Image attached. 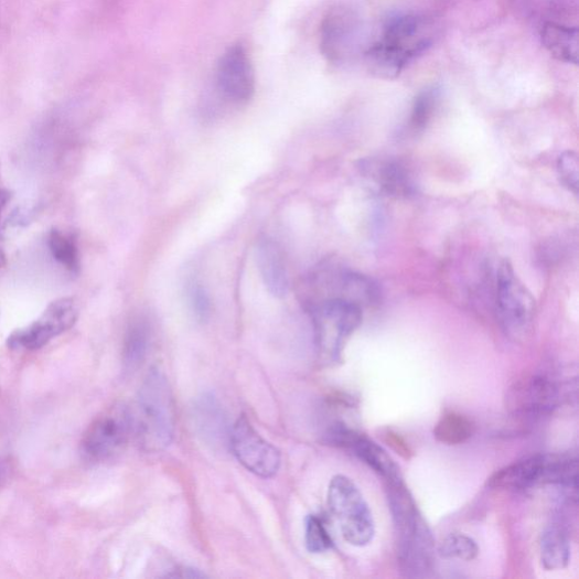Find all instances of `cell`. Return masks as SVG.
<instances>
[{"mask_svg":"<svg viewBox=\"0 0 579 579\" xmlns=\"http://www.w3.org/2000/svg\"><path fill=\"white\" fill-rule=\"evenodd\" d=\"M400 568L409 577H426L433 567V539L404 482L388 483Z\"/></svg>","mask_w":579,"mask_h":579,"instance_id":"cell-1","label":"cell"},{"mask_svg":"<svg viewBox=\"0 0 579 579\" xmlns=\"http://www.w3.org/2000/svg\"><path fill=\"white\" fill-rule=\"evenodd\" d=\"M132 437L149 453L164 451L171 443L175 429L173 395L165 376L152 371L146 378L131 409Z\"/></svg>","mask_w":579,"mask_h":579,"instance_id":"cell-2","label":"cell"},{"mask_svg":"<svg viewBox=\"0 0 579 579\" xmlns=\"http://www.w3.org/2000/svg\"><path fill=\"white\" fill-rule=\"evenodd\" d=\"M328 501L346 543L366 547L374 540L373 513L360 487L350 478L339 474L332 479Z\"/></svg>","mask_w":579,"mask_h":579,"instance_id":"cell-3","label":"cell"},{"mask_svg":"<svg viewBox=\"0 0 579 579\" xmlns=\"http://www.w3.org/2000/svg\"><path fill=\"white\" fill-rule=\"evenodd\" d=\"M318 344L328 362H337L349 337L363 322V308L358 303L330 298L314 309Z\"/></svg>","mask_w":579,"mask_h":579,"instance_id":"cell-4","label":"cell"},{"mask_svg":"<svg viewBox=\"0 0 579 579\" xmlns=\"http://www.w3.org/2000/svg\"><path fill=\"white\" fill-rule=\"evenodd\" d=\"M497 315L503 330L513 339H523L530 331L536 300L505 260L497 274Z\"/></svg>","mask_w":579,"mask_h":579,"instance_id":"cell-5","label":"cell"},{"mask_svg":"<svg viewBox=\"0 0 579 579\" xmlns=\"http://www.w3.org/2000/svg\"><path fill=\"white\" fill-rule=\"evenodd\" d=\"M132 435L130 409L116 405L87 429L82 442L83 452L92 461H108L124 451Z\"/></svg>","mask_w":579,"mask_h":579,"instance_id":"cell-6","label":"cell"},{"mask_svg":"<svg viewBox=\"0 0 579 579\" xmlns=\"http://www.w3.org/2000/svg\"><path fill=\"white\" fill-rule=\"evenodd\" d=\"M230 448L237 460L260 478L275 476L281 467V454L266 441L246 417L237 420L229 435Z\"/></svg>","mask_w":579,"mask_h":579,"instance_id":"cell-7","label":"cell"},{"mask_svg":"<svg viewBox=\"0 0 579 579\" xmlns=\"http://www.w3.org/2000/svg\"><path fill=\"white\" fill-rule=\"evenodd\" d=\"M78 309L72 298L52 302L39 320L9 339L12 349L37 350L74 326Z\"/></svg>","mask_w":579,"mask_h":579,"instance_id":"cell-8","label":"cell"},{"mask_svg":"<svg viewBox=\"0 0 579 579\" xmlns=\"http://www.w3.org/2000/svg\"><path fill=\"white\" fill-rule=\"evenodd\" d=\"M433 23L422 17L403 15L390 19L380 40L389 49L411 62L431 47Z\"/></svg>","mask_w":579,"mask_h":579,"instance_id":"cell-9","label":"cell"},{"mask_svg":"<svg viewBox=\"0 0 579 579\" xmlns=\"http://www.w3.org/2000/svg\"><path fill=\"white\" fill-rule=\"evenodd\" d=\"M360 32V20L344 8L329 12L321 28V51L334 64L345 62L353 52Z\"/></svg>","mask_w":579,"mask_h":579,"instance_id":"cell-10","label":"cell"},{"mask_svg":"<svg viewBox=\"0 0 579 579\" xmlns=\"http://www.w3.org/2000/svg\"><path fill=\"white\" fill-rule=\"evenodd\" d=\"M219 92L234 103H247L255 93V75L250 60L242 46L222 56L216 72Z\"/></svg>","mask_w":579,"mask_h":579,"instance_id":"cell-11","label":"cell"},{"mask_svg":"<svg viewBox=\"0 0 579 579\" xmlns=\"http://www.w3.org/2000/svg\"><path fill=\"white\" fill-rule=\"evenodd\" d=\"M559 387L545 375L532 376L518 383L511 394V408L518 415L540 417L559 404Z\"/></svg>","mask_w":579,"mask_h":579,"instance_id":"cell-12","label":"cell"},{"mask_svg":"<svg viewBox=\"0 0 579 579\" xmlns=\"http://www.w3.org/2000/svg\"><path fill=\"white\" fill-rule=\"evenodd\" d=\"M330 441L350 449L388 483L403 481L397 464L378 443L371 439L340 426L331 432Z\"/></svg>","mask_w":579,"mask_h":579,"instance_id":"cell-13","label":"cell"},{"mask_svg":"<svg viewBox=\"0 0 579 579\" xmlns=\"http://www.w3.org/2000/svg\"><path fill=\"white\" fill-rule=\"evenodd\" d=\"M362 170L387 195L409 197L416 192L414 176L404 163L390 159L362 162Z\"/></svg>","mask_w":579,"mask_h":579,"instance_id":"cell-14","label":"cell"},{"mask_svg":"<svg viewBox=\"0 0 579 579\" xmlns=\"http://www.w3.org/2000/svg\"><path fill=\"white\" fill-rule=\"evenodd\" d=\"M256 260L266 289L276 298H285L289 291V278L279 245L269 238L259 239Z\"/></svg>","mask_w":579,"mask_h":579,"instance_id":"cell-15","label":"cell"},{"mask_svg":"<svg viewBox=\"0 0 579 579\" xmlns=\"http://www.w3.org/2000/svg\"><path fill=\"white\" fill-rule=\"evenodd\" d=\"M550 457L536 455L515 462L487 480V485L503 489H524L545 483Z\"/></svg>","mask_w":579,"mask_h":579,"instance_id":"cell-16","label":"cell"},{"mask_svg":"<svg viewBox=\"0 0 579 579\" xmlns=\"http://www.w3.org/2000/svg\"><path fill=\"white\" fill-rule=\"evenodd\" d=\"M542 41L545 49L557 61L572 65L578 64L579 40L577 28L548 22L543 28Z\"/></svg>","mask_w":579,"mask_h":579,"instance_id":"cell-17","label":"cell"},{"mask_svg":"<svg viewBox=\"0 0 579 579\" xmlns=\"http://www.w3.org/2000/svg\"><path fill=\"white\" fill-rule=\"evenodd\" d=\"M365 62L368 72L382 79H394L404 72L410 63L404 56L386 46L382 41L377 42L365 53Z\"/></svg>","mask_w":579,"mask_h":579,"instance_id":"cell-18","label":"cell"},{"mask_svg":"<svg viewBox=\"0 0 579 579\" xmlns=\"http://www.w3.org/2000/svg\"><path fill=\"white\" fill-rule=\"evenodd\" d=\"M543 566L548 570L564 569L570 561L569 540L559 527L545 530L540 544Z\"/></svg>","mask_w":579,"mask_h":579,"instance_id":"cell-19","label":"cell"},{"mask_svg":"<svg viewBox=\"0 0 579 579\" xmlns=\"http://www.w3.org/2000/svg\"><path fill=\"white\" fill-rule=\"evenodd\" d=\"M475 426L467 417L459 414L443 416L433 429L437 441L457 447L468 441L474 433Z\"/></svg>","mask_w":579,"mask_h":579,"instance_id":"cell-20","label":"cell"},{"mask_svg":"<svg viewBox=\"0 0 579 579\" xmlns=\"http://www.w3.org/2000/svg\"><path fill=\"white\" fill-rule=\"evenodd\" d=\"M150 343L149 328L141 322L132 324L125 340V363L130 368L139 367L146 360Z\"/></svg>","mask_w":579,"mask_h":579,"instance_id":"cell-21","label":"cell"},{"mask_svg":"<svg viewBox=\"0 0 579 579\" xmlns=\"http://www.w3.org/2000/svg\"><path fill=\"white\" fill-rule=\"evenodd\" d=\"M439 556L443 559L471 561L479 555L476 543L462 533H453L444 539L438 549Z\"/></svg>","mask_w":579,"mask_h":579,"instance_id":"cell-22","label":"cell"},{"mask_svg":"<svg viewBox=\"0 0 579 579\" xmlns=\"http://www.w3.org/2000/svg\"><path fill=\"white\" fill-rule=\"evenodd\" d=\"M440 93L438 87L430 86L421 92L414 104L410 125L415 130H422L433 117L438 107Z\"/></svg>","mask_w":579,"mask_h":579,"instance_id":"cell-23","label":"cell"},{"mask_svg":"<svg viewBox=\"0 0 579 579\" xmlns=\"http://www.w3.org/2000/svg\"><path fill=\"white\" fill-rule=\"evenodd\" d=\"M50 247L57 261L71 272H78L79 257L74 240L60 230H53L50 236Z\"/></svg>","mask_w":579,"mask_h":579,"instance_id":"cell-24","label":"cell"},{"mask_svg":"<svg viewBox=\"0 0 579 579\" xmlns=\"http://www.w3.org/2000/svg\"><path fill=\"white\" fill-rule=\"evenodd\" d=\"M305 546L311 554H323L330 550L333 542L323 521L310 515L305 523Z\"/></svg>","mask_w":579,"mask_h":579,"instance_id":"cell-25","label":"cell"},{"mask_svg":"<svg viewBox=\"0 0 579 579\" xmlns=\"http://www.w3.org/2000/svg\"><path fill=\"white\" fill-rule=\"evenodd\" d=\"M197 415L201 425L200 427L204 432L208 433L211 437H213V439H216L221 436L224 437V416H222L221 410L212 397H205L202 400L197 409Z\"/></svg>","mask_w":579,"mask_h":579,"instance_id":"cell-26","label":"cell"},{"mask_svg":"<svg viewBox=\"0 0 579 579\" xmlns=\"http://www.w3.org/2000/svg\"><path fill=\"white\" fill-rule=\"evenodd\" d=\"M558 172L561 183L575 195L579 187V160L575 152H564L558 159Z\"/></svg>","mask_w":579,"mask_h":579,"instance_id":"cell-27","label":"cell"},{"mask_svg":"<svg viewBox=\"0 0 579 579\" xmlns=\"http://www.w3.org/2000/svg\"><path fill=\"white\" fill-rule=\"evenodd\" d=\"M190 300L196 319L202 323L206 322L211 315V301L206 291L201 286H193Z\"/></svg>","mask_w":579,"mask_h":579,"instance_id":"cell-28","label":"cell"},{"mask_svg":"<svg viewBox=\"0 0 579 579\" xmlns=\"http://www.w3.org/2000/svg\"><path fill=\"white\" fill-rule=\"evenodd\" d=\"M11 199V195L8 191L0 189V214H2V211L7 206Z\"/></svg>","mask_w":579,"mask_h":579,"instance_id":"cell-29","label":"cell"},{"mask_svg":"<svg viewBox=\"0 0 579 579\" xmlns=\"http://www.w3.org/2000/svg\"><path fill=\"white\" fill-rule=\"evenodd\" d=\"M7 264V257L2 250H0V267L6 266Z\"/></svg>","mask_w":579,"mask_h":579,"instance_id":"cell-30","label":"cell"}]
</instances>
